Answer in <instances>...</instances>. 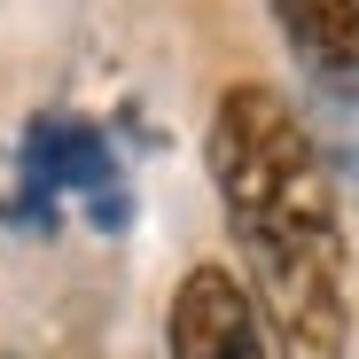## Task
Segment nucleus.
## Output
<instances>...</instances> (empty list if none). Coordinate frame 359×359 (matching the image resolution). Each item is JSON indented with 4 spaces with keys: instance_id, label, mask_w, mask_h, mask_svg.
Instances as JSON below:
<instances>
[{
    "instance_id": "obj_1",
    "label": "nucleus",
    "mask_w": 359,
    "mask_h": 359,
    "mask_svg": "<svg viewBox=\"0 0 359 359\" xmlns=\"http://www.w3.org/2000/svg\"><path fill=\"white\" fill-rule=\"evenodd\" d=\"M203 172L219 196V226L243 258V297L273 344V359H351V226L320 133L281 86L234 79L211 102Z\"/></svg>"
},
{
    "instance_id": "obj_2",
    "label": "nucleus",
    "mask_w": 359,
    "mask_h": 359,
    "mask_svg": "<svg viewBox=\"0 0 359 359\" xmlns=\"http://www.w3.org/2000/svg\"><path fill=\"white\" fill-rule=\"evenodd\" d=\"M63 203H86L94 226H126V172L109 156V133L86 126V117L55 109V117H32L24 133V188H16V219H47Z\"/></svg>"
},
{
    "instance_id": "obj_3",
    "label": "nucleus",
    "mask_w": 359,
    "mask_h": 359,
    "mask_svg": "<svg viewBox=\"0 0 359 359\" xmlns=\"http://www.w3.org/2000/svg\"><path fill=\"white\" fill-rule=\"evenodd\" d=\"M164 359H273L234 266H188L164 305Z\"/></svg>"
},
{
    "instance_id": "obj_4",
    "label": "nucleus",
    "mask_w": 359,
    "mask_h": 359,
    "mask_svg": "<svg viewBox=\"0 0 359 359\" xmlns=\"http://www.w3.org/2000/svg\"><path fill=\"white\" fill-rule=\"evenodd\" d=\"M266 16L320 94H359V0H266Z\"/></svg>"
},
{
    "instance_id": "obj_5",
    "label": "nucleus",
    "mask_w": 359,
    "mask_h": 359,
    "mask_svg": "<svg viewBox=\"0 0 359 359\" xmlns=\"http://www.w3.org/2000/svg\"><path fill=\"white\" fill-rule=\"evenodd\" d=\"M0 359H8V351H0Z\"/></svg>"
}]
</instances>
